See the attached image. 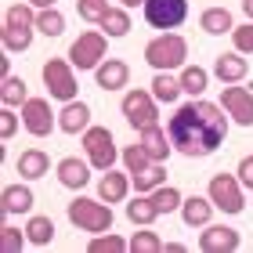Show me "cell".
<instances>
[{
	"mask_svg": "<svg viewBox=\"0 0 253 253\" xmlns=\"http://www.w3.org/2000/svg\"><path fill=\"white\" fill-rule=\"evenodd\" d=\"M90 253H123V250H130V243H123V239L120 235H105V232H101V235H94V239H90V246H87Z\"/></svg>",
	"mask_w": 253,
	"mask_h": 253,
	"instance_id": "cell-33",
	"label": "cell"
},
{
	"mask_svg": "<svg viewBox=\"0 0 253 253\" xmlns=\"http://www.w3.org/2000/svg\"><path fill=\"white\" fill-rule=\"evenodd\" d=\"M26 4H33L37 11H43V7H54V0H26Z\"/></svg>",
	"mask_w": 253,
	"mask_h": 253,
	"instance_id": "cell-42",
	"label": "cell"
},
{
	"mask_svg": "<svg viewBox=\"0 0 253 253\" xmlns=\"http://www.w3.org/2000/svg\"><path fill=\"white\" fill-rule=\"evenodd\" d=\"M22 123H26V130H29L33 137H47L58 120H54L47 98H29L26 105H22Z\"/></svg>",
	"mask_w": 253,
	"mask_h": 253,
	"instance_id": "cell-11",
	"label": "cell"
},
{
	"mask_svg": "<svg viewBox=\"0 0 253 253\" xmlns=\"http://www.w3.org/2000/svg\"><path fill=\"white\" fill-rule=\"evenodd\" d=\"M123 4H126V7H137V4H145V0H123Z\"/></svg>",
	"mask_w": 253,
	"mask_h": 253,
	"instance_id": "cell-45",
	"label": "cell"
},
{
	"mask_svg": "<svg viewBox=\"0 0 253 253\" xmlns=\"http://www.w3.org/2000/svg\"><path fill=\"white\" fill-rule=\"evenodd\" d=\"M243 11H246V18L253 22V0H243Z\"/></svg>",
	"mask_w": 253,
	"mask_h": 253,
	"instance_id": "cell-44",
	"label": "cell"
},
{
	"mask_svg": "<svg viewBox=\"0 0 253 253\" xmlns=\"http://www.w3.org/2000/svg\"><path fill=\"white\" fill-rule=\"evenodd\" d=\"M246 73H250V65H246V58L239 51L221 54V58L213 62V76L221 80V84H239V80H246Z\"/></svg>",
	"mask_w": 253,
	"mask_h": 253,
	"instance_id": "cell-17",
	"label": "cell"
},
{
	"mask_svg": "<svg viewBox=\"0 0 253 253\" xmlns=\"http://www.w3.org/2000/svg\"><path fill=\"white\" fill-rule=\"evenodd\" d=\"M76 11L84 22H101L109 15V0H76Z\"/></svg>",
	"mask_w": 253,
	"mask_h": 253,
	"instance_id": "cell-34",
	"label": "cell"
},
{
	"mask_svg": "<svg viewBox=\"0 0 253 253\" xmlns=\"http://www.w3.org/2000/svg\"><path fill=\"white\" fill-rule=\"evenodd\" d=\"M206 84H210V73H206V69H199V65H185L181 69V90H188L192 98H199L206 90Z\"/></svg>",
	"mask_w": 253,
	"mask_h": 253,
	"instance_id": "cell-27",
	"label": "cell"
},
{
	"mask_svg": "<svg viewBox=\"0 0 253 253\" xmlns=\"http://www.w3.org/2000/svg\"><path fill=\"white\" fill-rule=\"evenodd\" d=\"M177 94H181V80H174L170 73H156V80H152V98L156 101H177Z\"/></svg>",
	"mask_w": 253,
	"mask_h": 253,
	"instance_id": "cell-30",
	"label": "cell"
},
{
	"mask_svg": "<svg viewBox=\"0 0 253 253\" xmlns=\"http://www.w3.org/2000/svg\"><path fill=\"white\" fill-rule=\"evenodd\" d=\"M145 18L156 29H177L188 18V0H145Z\"/></svg>",
	"mask_w": 253,
	"mask_h": 253,
	"instance_id": "cell-10",
	"label": "cell"
},
{
	"mask_svg": "<svg viewBox=\"0 0 253 253\" xmlns=\"http://www.w3.org/2000/svg\"><path fill=\"white\" fill-rule=\"evenodd\" d=\"M33 203H37V195H33L29 185H7L4 195H0V210L4 213H29Z\"/></svg>",
	"mask_w": 253,
	"mask_h": 253,
	"instance_id": "cell-18",
	"label": "cell"
},
{
	"mask_svg": "<svg viewBox=\"0 0 253 253\" xmlns=\"http://www.w3.org/2000/svg\"><path fill=\"white\" fill-rule=\"evenodd\" d=\"M69 62L80 73L98 69L105 62V33H80V40H73V47H69Z\"/></svg>",
	"mask_w": 253,
	"mask_h": 253,
	"instance_id": "cell-7",
	"label": "cell"
},
{
	"mask_svg": "<svg viewBox=\"0 0 253 253\" xmlns=\"http://www.w3.org/2000/svg\"><path fill=\"white\" fill-rule=\"evenodd\" d=\"M11 76V58H0V80Z\"/></svg>",
	"mask_w": 253,
	"mask_h": 253,
	"instance_id": "cell-41",
	"label": "cell"
},
{
	"mask_svg": "<svg viewBox=\"0 0 253 253\" xmlns=\"http://www.w3.org/2000/svg\"><path fill=\"white\" fill-rule=\"evenodd\" d=\"M33 33H37V11H33V4H11L4 11V29H0L4 47L7 51H29Z\"/></svg>",
	"mask_w": 253,
	"mask_h": 253,
	"instance_id": "cell-2",
	"label": "cell"
},
{
	"mask_svg": "<svg viewBox=\"0 0 253 253\" xmlns=\"http://www.w3.org/2000/svg\"><path fill=\"white\" fill-rule=\"evenodd\" d=\"M58 181L65 188H84L87 181H90V170L84 159H76V156H65L62 163H58Z\"/></svg>",
	"mask_w": 253,
	"mask_h": 253,
	"instance_id": "cell-19",
	"label": "cell"
},
{
	"mask_svg": "<svg viewBox=\"0 0 253 253\" xmlns=\"http://www.w3.org/2000/svg\"><path fill=\"white\" fill-rule=\"evenodd\" d=\"M123 116L134 130H145V126L159 123V109H156V98L148 90H130L123 94Z\"/></svg>",
	"mask_w": 253,
	"mask_h": 253,
	"instance_id": "cell-8",
	"label": "cell"
},
{
	"mask_svg": "<svg viewBox=\"0 0 253 253\" xmlns=\"http://www.w3.org/2000/svg\"><path fill=\"white\" fill-rule=\"evenodd\" d=\"M152 203H156V210H159V213L181 210V192H177V188H170V185H159V188H152Z\"/></svg>",
	"mask_w": 253,
	"mask_h": 253,
	"instance_id": "cell-32",
	"label": "cell"
},
{
	"mask_svg": "<svg viewBox=\"0 0 253 253\" xmlns=\"http://www.w3.org/2000/svg\"><path fill=\"white\" fill-rule=\"evenodd\" d=\"M26 235H29V243H33V246H47L51 239H54V221H51V217H43V213L29 217Z\"/></svg>",
	"mask_w": 253,
	"mask_h": 253,
	"instance_id": "cell-26",
	"label": "cell"
},
{
	"mask_svg": "<svg viewBox=\"0 0 253 253\" xmlns=\"http://www.w3.org/2000/svg\"><path fill=\"white\" fill-rule=\"evenodd\" d=\"M90 126V105H84V101H65V109L58 112V130L65 134H80Z\"/></svg>",
	"mask_w": 253,
	"mask_h": 253,
	"instance_id": "cell-16",
	"label": "cell"
},
{
	"mask_svg": "<svg viewBox=\"0 0 253 253\" xmlns=\"http://www.w3.org/2000/svg\"><path fill=\"white\" fill-rule=\"evenodd\" d=\"M188 58V43L177 33H163L145 47V62L156 69V73H170V69H181Z\"/></svg>",
	"mask_w": 253,
	"mask_h": 253,
	"instance_id": "cell-3",
	"label": "cell"
},
{
	"mask_svg": "<svg viewBox=\"0 0 253 253\" xmlns=\"http://www.w3.org/2000/svg\"><path fill=\"white\" fill-rule=\"evenodd\" d=\"M167 134H170V145H174L181 156L203 159V156H210L224 145L228 116L213 101H188V105H181L174 116H170Z\"/></svg>",
	"mask_w": 253,
	"mask_h": 253,
	"instance_id": "cell-1",
	"label": "cell"
},
{
	"mask_svg": "<svg viewBox=\"0 0 253 253\" xmlns=\"http://www.w3.org/2000/svg\"><path fill=\"white\" fill-rule=\"evenodd\" d=\"M15 130H18V116L11 112V105H4V112H0V137H4V141H11V137H15Z\"/></svg>",
	"mask_w": 253,
	"mask_h": 253,
	"instance_id": "cell-39",
	"label": "cell"
},
{
	"mask_svg": "<svg viewBox=\"0 0 253 253\" xmlns=\"http://www.w3.org/2000/svg\"><path fill=\"white\" fill-rule=\"evenodd\" d=\"M43 87H47L51 98L58 101H76V73H73V62L65 58H51L43 62Z\"/></svg>",
	"mask_w": 253,
	"mask_h": 253,
	"instance_id": "cell-5",
	"label": "cell"
},
{
	"mask_svg": "<svg viewBox=\"0 0 253 253\" xmlns=\"http://www.w3.org/2000/svg\"><path fill=\"white\" fill-rule=\"evenodd\" d=\"M199 26L206 33H213V37H221V33H232V11L228 7H206L203 15H199Z\"/></svg>",
	"mask_w": 253,
	"mask_h": 253,
	"instance_id": "cell-23",
	"label": "cell"
},
{
	"mask_svg": "<svg viewBox=\"0 0 253 253\" xmlns=\"http://www.w3.org/2000/svg\"><path fill=\"white\" fill-rule=\"evenodd\" d=\"M199 250L203 253H235L239 250V232L228 224H213L199 235Z\"/></svg>",
	"mask_w": 253,
	"mask_h": 253,
	"instance_id": "cell-13",
	"label": "cell"
},
{
	"mask_svg": "<svg viewBox=\"0 0 253 253\" xmlns=\"http://www.w3.org/2000/svg\"><path fill=\"white\" fill-rule=\"evenodd\" d=\"M69 221H73L80 232H90V235H101V232H112V210L105 206V199H73L69 203Z\"/></svg>",
	"mask_w": 253,
	"mask_h": 253,
	"instance_id": "cell-4",
	"label": "cell"
},
{
	"mask_svg": "<svg viewBox=\"0 0 253 253\" xmlns=\"http://www.w3.org/2000/svg\"><path fill=\"white\" fill-rule=\"evenodd\" d=\"M137 145L148 152V159H156V163H167V156H170V134L163 130L159 123H152V126H145V130H137Z\"/></svg>",
	"mask_w": 253,
	"mask_h": 253,
	"instance_id": "cell-14",
	"label": "cell"
},
{
	"mask_svg": "<svg viewBox=\"0 0 253 253\" xmlns=\"http://www.w3.org/2000/svg\"><path fill=\"white\" fill-rule=\"evenodd\" d=\"M232 40H235V51H239V54H253V22L235 26V29H232Z\"/></svg>",
	"mask_w": 253,
	"mask_h": 253,
	"instance_id": "cell-38",
	"label": "cell"
},
{
	"mask_svg": "<svg viewBox=\"0 0 253 253\" xmlns=\"http://www.w3.org/2000/svg\"><path fill=\"white\" fill-rule=\"evenodd\" d=\"M123 163H126V174L130 177H141L156 167V159H148V152L141 145H130V148H123Z\"/></svg>",
	"mask_w": 253,
	"mask_h": 253,
	"instance_id": "cell-25",
	"label": "cell"
},
{
	"mask_svg": "<svg viewBox=\"0 0 253 253\" xmlns=\"http://www.w3.org/2000/svg\"><path fill=\"white\" fill-rule=\"evenodd\" d=\"M163 250V243H159L156 232H134L130 239V253H159Z\"/></svg>",
	"mask_w": 253,
	"mask_h": 253,
	"instance_id": "cell-37",
	"label": "cell"
},
{
	"mask_svg": "<svg viewBox=\"0 0 253 253\" xmlns=\"http://www.w3.org/2000/svg\"><path fill=\"white\" fill-rule=\"evenodd\" d=\"M163 250H167V253H185V246H181V243H167Z\"/></svg>",
	"mask_w": 253,
	"mask_h": 253,
	"instance_id": "cell-43",
	"label": "cell"
},
{
	"mask_svg": "<svg viewBox=\"0 0 253 253\" xmlns=\"http://www.w3.org/2000/svg\"><path fill=\"white\" fill-rule=\"evenodd\" d=\"M26 243H29L26 232H18V228H11V224L0 228V250H4V253H18Z\"/></svg>",
	"mask_w": 253,
	"mask_h": 253,
	"instance_id": "cell-36",
	"label": "cell"
},
{
	"mask_svg": "<svg viewBox=\"0 0 253 253\" xmlns=\"http://www.w3.org/2000/svg\"><path fill=\"white\" fill-rule=\"evenodd\" d=\"M235 174H239V185H243V188H253V156H246L243 163H239Z\"/></svg>",
	"mask_w": 253,
	"mask_h": 253,
	"instance_id": "cell-40",
	"label": "cell"
},
{
	"mask_svg": "<svg viewBox=\"0 0 253 253\" xmlns=\"http://www.w3.org/2000/svg\"><path fill=\"white\" fill-rule=\"evenodd\" d=\"M221 109L232 116L239 126H253V90L246 87H232L224 84V94H221Z\"/></svg>",
	"mask_w": 253,
	"mask_h": 253,
	"instance_id": "cell-12",
	"label": "cell"
},
{
	"mask_svg": "<svg viewBox=\"0 0 253 253\" xmlns=\"http://www.w3.org/2000/svg\"><path fill=\"white\" fill-rule=\"evenodd\" d=\"M47 170H51V159H47V152H40V148H29V152L18 156V174L26 181H37V177L47 174Z\"/></svg>",
	"mask_w": 253,
	"mask_h": 253,
	"instance_id": "cell-21",
	"label": "cell"
},
{
	"mask_svg": "<svg viewBox=\"0 0 253 253\" xmlns=\"http://www.w3.org/2000/svg\"><path fill=\"white\" fill-rule=\"evenodd\" d=\"M94 76H98L101 90H120V87H126V80H130V69H126V62H120V58H105L94 69Z\"/></svg>",
	"mask_w": 253,
	"mask_h": 253,
	"instance_id": "cell-15",
	"label": "cell"
},
{
	"mask_svg": "<svg viewBox=\"0 0 253 253\" xmlns=\"http://www.w3.org/2000/svg\"><path fill=\"white\" fill-rule=\"evenodd\" d=\"M126 217H130V224H152L156 217H159V210H156V203H152V195H137L134 203H126Z\"/></svg>",
	"mask_w": 253,
	"mask_h": 253,
	"instance_id": "cell-24",
	"label": "cell"
},
{
	"mask_svg": "<svg viewBox=\"0 0 253 253\" xmlns=\"http://www.w3.org/2000/svg\"><path fill=\"white\" fill-rule=\"evenodd\" d=\"M0 101L4 105H26V80L22 76H7L4 84H0Z\"/></svg>",
	"mask_w": 253,
	"mask_h": 253,
	"instance_id": "cell-31",
	"label": "cell"
},
{
	"mask_svg": "<svg viewBox=\"0 0 253 253\" xmlns=\"http://www.w3.org/2000/svg\"><path fill=\"white\" fill-rule=\"evenodd\" d=\"M134 181V188L137 192H152V188H159V185H167V170H163V163H156L148 174H141V177H130Z\"/></svg>",
	"mask_w": 253,
	"mask_h": 253,
	"instance_id": "cell-35",
	"label": "cell"
},
{
	"mask_svg": "<svg viewBox=\"0 0 253 253\" xmlns=\"http://www.w3.org/2000/svg\"><path fill=\"white\" fill-rule=\"evenodd\" d=\"M84 152H87V163L94 170H112V163H116V141H112L109 126H87Z\"/></svg>",
	"mask_w": 253,
	"mask_h": 253,
	"instance_id": "cell-6",
	"label": "cell"
},
{
	"mask_svg": "<svg viewBox=\"0 0 253 253\" xmlns=\"http://www.w3.org/2000/svg\"><path fill=\"white\" fill-rule=\"evenodd\" d=\"M210 203L224 213H243V185L232 174H213L210 177Z\"/></svg>",
	"mask_w": 253,
	"mask_h": 253,
	"instance_id": "cell-9",
	"label": "cell"
},
{
	"mask_svg": "<svg viewBox=\"0 0 253 253\" xmlns=\"http://www.w3.org/2000/svg\"><path fill=\"white\" fill-rule=\"evenodd\" d=\"M101 26V33H105V37H126V33H130V15H126V11H120V7H109V15L98 22Z\"/></svg>",
	"mask_w": 253,
	"mask_h": 253,
	"instance_id": "cell-29",
	"label": "cell"
},
{
	"mask_svg": "<svg viewBox=\"0 0 253 253\" xmlns=\"http://www.w3.org/2000/svg\"><path fill=\"white\" fill-rule=\"evenodd\" d=\"M210 213H213V203L203 199V195H188V199H181V217H185L188 228L206 224V221H210Z\"/></svg>",
	"mask_w": 253,
	"mask_h": 253,
	"instance_id": "cell-20",
	"label": "cell"
},
{
	"mask_svg": "<svg viewBox=\"0 0 253 253\" xmlns=\"http://www.w3.org/2000/svg\"><path fill=\"white\" fill-rule=\"evenodd\" d=\"M37 29L43 37H62L65 33V15L58 7H43V11H37Z\"/></svg>",
	"mask_w": 253,
	"mask_h": 253,
	"instance_id": "cell-28",
	"label": "cell"
},
{
	"mask_svg": "<svg viewBox=\"0 0 253 253\" xmlns=\"http://www.w3.org/2000/svg\"><path fill=\"white\" fill-rule=\"evenodd\" d=\"M126 188H130V181H126V174H116V170H105V177H101V185H98L105 203H123Z\"/></svg>",
	"mask_w": 253,
	"mask_h": 253,
	"instance_id": "cell-22",
	"label": "cell"
}]
</instances>
